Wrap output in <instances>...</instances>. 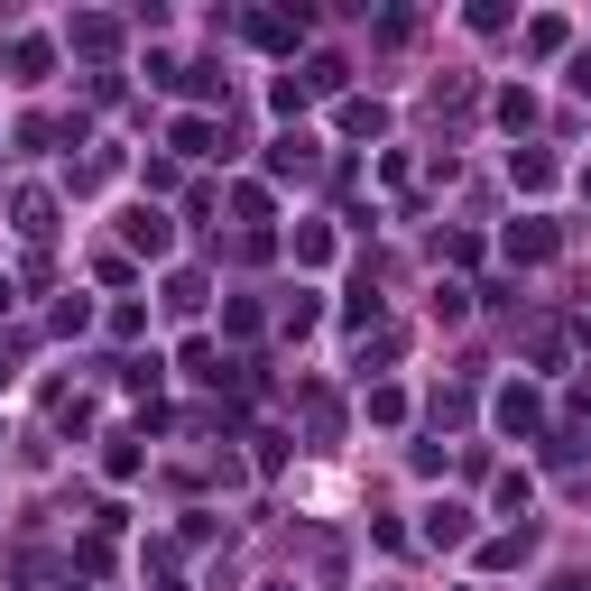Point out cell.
<instances>
[{
  "label": "cell",
  "mask_w": 591,
  "mask_h": 591,
  "mask_svg": "<svg viewBox=\"0 0 591 591\" xmlns=\"http://www.w3.org/2000/svg\"><path fill=\"white\" fill-rule=\"evenodd\" d=\"M120 241H130V250H148V260H167V241H176V231H167V213L130 203V213H120Z\"/></svg>",
  "instance_id": "obj_1"
},
{
  "label": "cell",
  "mask_w": 591,
  "mask_h": 591,
  "mask_svg": "<svg viewBox=\"0 0 591 591\" xmlns=\"http://www.w3.org/2000/svg\"><path fill=\"white\" fill-rule=\"evenodd\" d=\"M425 546H472V508H462V499H434V508H425Z\"/></svg>",
  "instance_id": "obj_2"
},
{
  "label": "cell",
  "mask_w": 591,
  "mask_h": 591,
  "mask_svg": "<svg viewBox=\"0 0 591 591\" xmlns=\"http://www.w3.org/2000/svg\"><path fill=\"white\" fill-rule=\"evenodd\" d=\"M268 176H315V139H296V130H287V139L268 148Z\"/></svg>",
  "instance_id": "obj_3"
},
{
  "label": "cell",
  "mask_w": 591,
  "mask_h": 591,
  "mask_svg": "<svg viewBox=\"0 0 591 591\" xmlns=\"http://www.w3.org/2000/svg\"><path fill=\"white\" fill-rule=\"evenodd\" d=\"M536 416H546V398H536V389H499V425L508 434H527Z\"/></svg>",
  "instance_id": "obj_4"
},
{
  "label": "cell",
  "mask_w": 591,
  "mask_h": 591,
  "mask_svg": "<svg viewBox=\"0 0 591 591\" xmlns=\"http://www.w3.org/2000/svg\"><path fill=\"white\" fill-rule=\"evenodd\" d=\"M19 231H29V241H46V231H56V194H19Z\"/></svg>",
  "instance_id": "obj_5"
},
{
  "label": "cell",
  "mask_w": 591,
  "mask_h": 591,
  "mask_svg": "<svg viewBox=\"0 0 591 591\" xmlns=\"http://www.w3.org/2000/svg\"><path fill=\"white\" fill-rule=\"evenodd\" d=\"M546 250H555V231H546V222H536V213H527L518 231H508V260H546Z\"/></svg>",
  "instance_id": "obj_6"
},
{
  "label": "cell",
  "mask_w": 591,
  "mask_h": 591,
  "mask_svg": "<svg viewBox=\"0 0 591 591\" xmlns=\"http://www.w3.org/2000/svg\"><path fill=\"white\" fill-rule=\"evenodd\" d=\"M176 148H186V158H213V120L186 112V120H176Z\"/></svg>",
  "instance_id": "obj_7"
},
{
  "label": "cell",
  "mask_w": 591,
  "mask_h": 591,
  "mask_svg": "<svg viewBox=\"0 0 591 591\" xmlns=\"http://www.w3.org/2000/svg\"><path fill=\"white\" fill-rule=\"evenodd\" d=\"M573 93H591V56H573Z\"/></svg>",
  "instance_id": "obj_8"
},
{
  "label": "cell",
  "mask_w": 591,
  "mask_h": 591,
  "mask_svg": "<svg viewBox=\"0 0 591 591\" xmlns=\"http://www.w3.org/2000/svg\"><path fill=\"white\" fill-rule=\"evenodd\" d=\"M268 591H296V582H268Z\"/></svg>",
  "instance_id": "obj_9"
}]
</instances>
